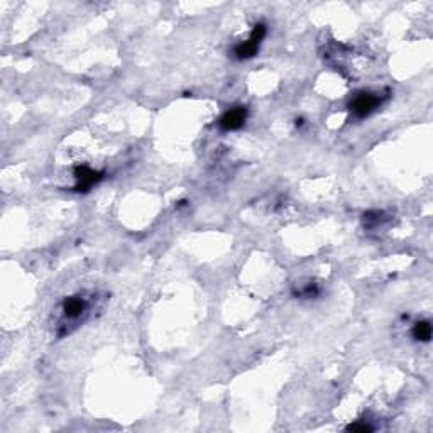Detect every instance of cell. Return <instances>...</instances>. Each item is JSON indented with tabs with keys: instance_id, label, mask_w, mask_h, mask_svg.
Instances as JSON below:
<instances>
[{
	"instance_id": "1",
	"label": "cell",
	"mask_w": 433,
	"mask_h": 433,
	"mask_svg": "<svg viewBox=\"0 0 433 433\" xmlns=\"http://www.w3.org/2000/svg\"><path fill=\"white\" fill-rule=\"evenodd\" d=\"M388 100V95H382L379 92H369V90H362L357 92L352 97L349 104V112L354 119L362 120L368 119L369 115H373L377 108H381V105Z\"/></svg>"
},
{
	"instance_id": "2",
	"label": "cell",
	"mask_w": 433,
	"mask_h": 433,
	"mask_svg": "<svg viewBox=\"0 0 433 433\" xmlns=\"http://www.w3.org/2000/svg\"><path fill=\"white\" fill-rule=\"evenodd\" d=\"M266 34H268L266 24H264V22H257L254 29L249 34V38L245 39V41L239 42V44H236V48L232 49L234 58L239 61H247L251 60V58H254L256 54L259 53L261 44H263Z\"/></svg>"
},
{
	"instance_id": "3",
	"label": "cell",
	"mask_w": 433,
	"mask_h": 433,
	"mask_svg": "<svg viewBox=\"0 0 433 433\" xmlns=\"http://www.w3.org/2000/svg\"><path fill=\"white\" fill-rule=\"evenodd\" d=\"M88 310H90L88 300L81 295L66 296L63 303H61V311H63L65 323H78L80 320H83L85 315L88 313Z\"/></svg>"
},
{
	"instance_id": "4",
	"label": "cell",
	"mask_w": 433,
	"mask_h": 433,
	"mask_svg": "<svg viewBox=\"0 0 433 433\" xmlns=\"http://www.w3.org/2000/svg\"><path fill=\"white\" fill-rule=\"evenodd\" d=\"M73 174H75V179H76V185L73 190H75L76 193H87V191L93 188V186L99 185L105 177L104 171L92 170V168L87 165L76 166L75 171H73Z\"/></svg>"
},
{
	"instance_id": "5",
	"label": "cell",
	"mask_w": 433,
	"mask_h": 433,
	"mask_svg": "<svg viewBox=\"0 0 433 433\" xmlns=\"http://www.w3.org/2000/svg\"><path fill=\"white\" fill-rule=\"evenodd\" d=\"M249 117V108L244 105H237V107L229 108L227 112H224V115L218 119V127L225 132H234L239 131L245 126Z\"/></svg>"
},
{
	"instance_id": "6",
	"label": "cell",
	"mask_w": 433,
	"mask_h": 433,
	"mask_svg": "<svg viewBox=\"0 0 433 433\" xmlns=\"http://www.w3.org/2000/svg\"><path fill=\"white\" fill-rule=\"evenodd\" d=\"M411 335L418 342H430L432 338V323L428 320L416 322L411 329Z\"/></svg>"
},
{
	"instance_id": "7",
	"label": "cell",
	"mask_w": 433,
	"mask_h": 433,
	"mask_svg": "<svg viewBox=\"0 0 433 433\" xmlns=\"http://www.w3.org/2000/svg\"><path fill=\"white\" fill-rule=\"evenodd\" d=\"M322 293V290H320V286L317 283H307V284H302V286L298 288V290L295 291V295L298 296V298H305V300H310V298H317V296Z\"/></svg>"
},
{
	"instance_id": "8",
	"label": "cell",
	"mask_w": 433,
	"mask_h": 433,
	"mask_svg": "<svg viewBox=\"0 0 433 433\" xmlns=\"http://www.w3.org/2000/svg\"><path fill=\"white\" fill-rule=\"evenodd\" d=\"M347 430L366 433V432H373V427H369L368 423H352V425H349V427H347Z\"/></svg>"
}]
</instances>
